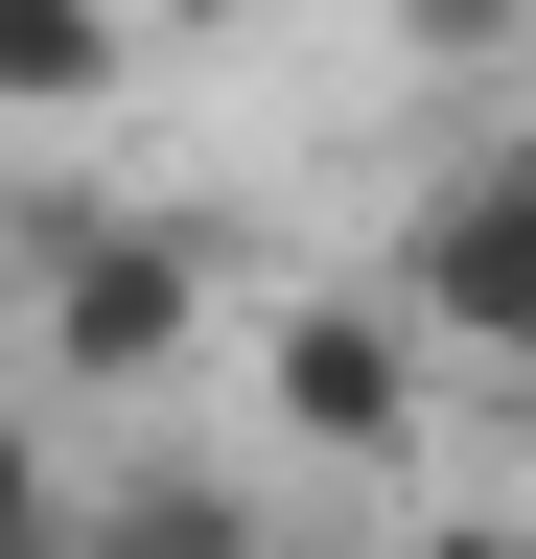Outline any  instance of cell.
<instances>
[{
	"instance_id": "6da1fadb",
	"label": "cell",
	"mask_w": 536,
	"mask_h": 559,
	"mask_svg": "<svg viewBox=\"0 0 536 559\" xmlns=\"http://www.w3.org/2000/svg\"><path fill=\"white\" fill-rule=\"evenodd\" d=\"M420 304H396V280H303L281 326H257V419H281L303 466H396L420 443Z\"/></svg>"
},
{
	"instance_id": "7a4b0ae2",
	"label": "cell",
	"mask_w": 536,
	"mask_h": 559,
	"mask_svg": "<svg viewBox=\"0 0 536 559\" xmlns=\"http://www.w3.org/2000/svg\"><path fill=\"white\" fill-rule=\"evenodd\" d=\"M396 304H420L466 373H536V140H490V164H443L420 210H396Z\"/></svg>"
},
{
	"instance_id": "3957f363",
	"label": "cell",
	"mask_w": 536,
	"mask_h": 559,
	"mask_svg": "<svg viewBox=\"0 0 536 559\" xmlns=\"http://www.w3.org/2000/svg\"><path fill=\"white\" fill-rule=\"evenodd\" d=\"M187 234H47V373L71 396H141V373H187Z\"/></svg>"
},
{
	"instance_id": "277c9868",
	"label": "cell",
	"mask_w": 536,
	"mask_h": 559,
	"mask_svg": "<svg viewBox=\"0 0 536 559\" xmlns=\"http://www.w3.org/2000/svg\"><path fill=\"white\" fill-rule=\"evenodd\" d=\"M47 489H71V513H94V559H257V489H211V466H47Z\"/></svg>"
},
{
	"instance_id": "5b68a950",
	"label": "cell",
	"mask_w": 536,
	"mask_h": 559,
	"mask_svg": "<svg viewBox=\"0 0 536 559\" xmlns=\"http://www.w3.org/2000/svg\"><path fill=\"white\" fill-rule=\"evenodd\" d=\"M0 94H24V117L117 94V0H0Z\"/></svg>"
},
{
	"instance_id": "8992f818",
	"label": "cell",
	"mask_w": 536,
	"mask_h": 559,
	"mask_svg": "<svg viewBox=\"0 0 536 559\" xmlns=\"http://www.w3.org/2000/svg\"><path fill=\"white\" fill-rule=\"evenodd\" d=\"M396 24H420V47L466 70V47H513V24H536V0H396Z\"/></svg>"
},
{
	"instance_id": "52a82bcc",
	"label": "cell",
	"mask_w": 536,
	"mask_h": 559,
	"mask_svg": "<svg viewBox=\"0 0 536 559\" xmlns=\"http://www.w3.org/2000/svg\"><path fill=\"white\" fill-rule=\"evenodd\" d=\"M24 559H94V513H71V489H24Z\"/></svg>"
},
{
	"instance_id": "ba28073f",
	"label": "cell",
	"mask_w": 536,
	"mask_h": 559,
	"mask_svg": "<svg viewBox=\"0 0 536 559\" xmlns=\"http://www.w3.org/2000/svg\"><path fill=\"white\" fill-rule=\"evenodd\" d=\"M513 419H536V373H513Z\"/></svg>"
}]
</instances>
